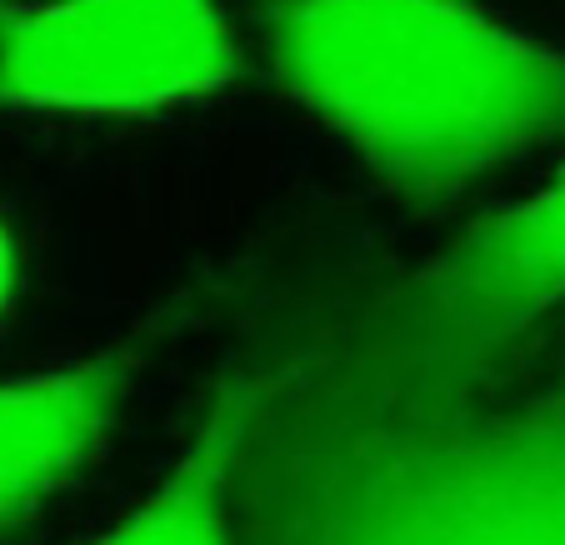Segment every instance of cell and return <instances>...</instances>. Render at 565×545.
<instances>
[{
	"instance_id": "cell-2",
	"label": "cell",
	"mask_w": 565,
	"mask_h": 545,
	"mask_svg": "<svg viewBox=\"0 0 565 545\" xmlns=\"http://www.w3.org/2000/svg\"><path fill=\"white\" fill-rule=\"evenodd\" d=\"M260 31L290 100L411 205L565 140V51L470 0H270Z\"/></svg>"
},
{
	"instance_id": "cell-7",
	"label": "cell",
	"mask_w": 565,
	"mask_h": 545,
	"mask_svg": "<svg viewBox=\"0 0 565 545\" xmlns=\"http://www.w3.org/2000/svg\"><path fill=\"white\" fill-rule=\"evenodd\" d=\"M11 290H15V246L6 236V225H0V310L11 306Z\"/></svg>"
},
{
	"instance_id": "cell-3",
	"label": "cell",
	"mask_w": 565,
	"mask_h": 545,
	"mask_svg": "<svg viewBox=\"0 0 565 545\" xmlns=\"http://www.w3.org/2000/svg\"><path fill=\"white\" fill-rule=\"evenodd\" d=\"M565 321V171L381 290L331 335L365 365L446 375L491 365Z\"/></svg>"
},
{
	"instance_id": "cell-6",
	"label": "cell",
	"mask_w": 565,
	"mask_h": 545,
	"mask_svg": "<svg viewBox=\"0 0 565 545\" xmlns=\"http://www.w3.org/2000/svg\"><path fill=\"white\" fill-rule=\"evenodd\" d=\"M266 361H246L195 420L166 481L86 545H246L235 511V460L260 396Z\"/></svg>"
},
{
	"instance_id": "cell-5",
	"label": "cell",
	"mask_w": 565,
	"mask_h": 545,
	"mask_svg": "<svg viewBox=\"0 0 565 545\" xmlns=\"http://www.w3.org/2000/svg\"><path fill=\"white\" fill-rule=\"evenodd\" d=\"M191 310L195 290H181L106 351L61 371L0 381V535L35 521L100 456L146 365L185 331Z\"/></svg>"
},
{
	"instance_id": "cell-4",
	"label": "cell",
	"mask_w": 565,
	"mask_h": 545,
	"mask_svg": "<svg viewBox=\"0 0 565 545\" xmlns=\"http://www.w3.org/2000/svg\"><path fill=\"white\" fill-rule=\"evenodd\" d=\"M221 0H45L0 11V106L140 116L231 86Z\"/></svg>"
},
{
	"instance_id": "cell-1",
	"label": "cell",
	"mask_w": 565,
	"mask_h": 545,
	"mask_svg": "<svg viewBox=\"0 0 565 545\" xmlns=\"http://www.w3.org/2000/svg\"><path fill=\"white\" fill-rule=\"evenodd\" d=\"M246 545H565V321L491 365L395 375L331 325L266 361Z\"/></svg>"
}]
</instances>
